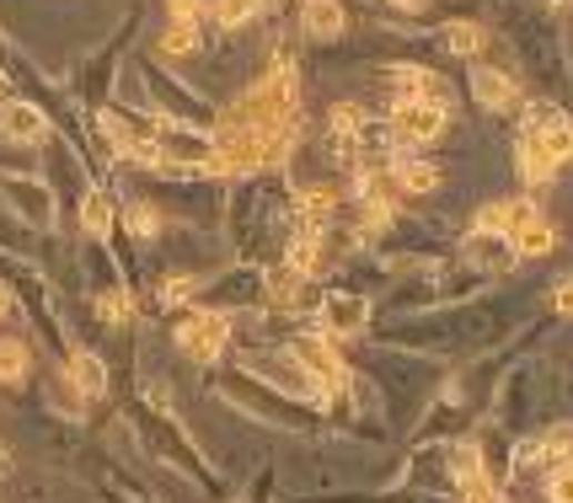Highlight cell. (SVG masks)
Instances as JSON below:
<instances>
[{"label":"cell","instance_id":"obj_1","mask_svg":"<svg viewBox=\"0 0 573 503\" xmlns=\"http://www.w3.org/2000/svg\"><path fill=\"white\" fill-rule=\"evenodd\" d=\"M178 349L193 364H214V359L225 354V343H231V322L220 316V311H193V316H182L178 322Z\"/></svg>","mask_w":573,"mask_h":503},{"label":"cell","instance_id":"obj_2","mask_svg":"<svg viewBox=\"0 0 573 503\" xmlns=\"http://www.w3.org/2000/svg\"><path fill=\"white\" fill-rule=\"evenodd\" d=\"M290 359H295L322 391H343V385H349V364L338 359L328 332H305V338H295V343H290Z\"/></svg>","mask_w":573,"mask_h":503},{"label":"cell","instance_id":"obj_3","mask_svg":"<svg viewBox=\"0 0 573 503\" xmlns=\"http://www.w3.org/2000/svg\"><path fill=\"white\" fill-rule=\"evenodd\" d=\"M392 134L402 145H429L445 134V102L440 97H413V102H396L392 108Z\"/></svg>","mask_w":573,"mask_h":503},{"label":"cell","instance_id":"obj_4","mask_svg":"<svg viewBox=\"0 0 573 503\" xmlns=\"http://www.w3.org/2000/svg\"><path fill=\"white\" fill-rule=\"evenodd\" d=\"M0 134H6L11 145H38V140L49 134V119H43V108H32V102H6Z\"/></svg>","mask_w":573,"mask_h":503},{"label":"cell","instance_id":"obj_5","mask_svg":"<svg viewBox=\"0 0 573 503\" xmlns=\"http://www.w3.org/2000/svg\"><path fill=\"white\" fill-rule=\"evenodd\" d=\"M364 322H370L364 295H328V305H322V326H328V338H354V332H364Z\"/></svg>","mask_w":573,"mask_h":503},{"label":"cell","instance_id":"obj_6","mask_svg":"<svg viewBox=\"0 0 573 503\" xmlns=\"http://www.w3.org/2000/svg\"><path fill=\"white\" fill-rule=\"evenodd\" d=\"M301 28H305V38H316V43L343 38V6H338V0H305L301 6Z\"/></svg>","mask_w":573,"mask_h":503},{"label":"cell","instance_id":"obj_7","mask_svg":"<svg viewBox=\"0 0 573 503\" xmlns=\"http://www.w3.org/2000/svg\"><path fill=\"white\" fill-rule=\"evenodd\" d=\"M472 97H478L483 108H493V113H504V108H510L520 91H514V81L504 76V70H493V64H478V70H472Z\"/></svg>","mask_w":573,"mask_h":503},{"label":"cell","instance_id":"obj_8","mask_svg":"<svg viewBox=\"0 0 573 503\" xmlns=\"http://www.w3.org/2000/svg\"><path fill=\"white\" fill-rule=\"evenodd\" d=\"M6 193L17 199V209L28 214L32 225H54V199H49L43 182H6Z\"/></svg>","mask_w":573,"mask_h":503},{"label":"cell","instance_id":"obj_9","mask_svg":"<svg viewBox=\"0 0 573 503\" xmlns=\"http://www.w3.org/2000/svg\"><path fill=\"white\" fill-rule=\"evenodd\" d=\"M510 247H514V258H546V252L557 247V237H552V225H546V220L531 214V220H520V225H514Z\"/></svg>","mask_w":573,"mask_h":503},{"label":"cell","instance_id":"obj_10","mask_svg":"<svg viewBox=\"0 0 573 503\" xmlns=\"http://www.w3.org/2000/svg\"><path fill=\"white\" fill-rule=\"evenodd\" d=\"M520 178L536 182V188L557 178V161L542 150V140H536V134H520Z\"/></svg>","mask_w":573,"mask_h":503},{"label":"cell","instance_id":"obj_11","mask_svg":"<svg viewBox=\"0 0 573 503\" xmlns=\"http://www.w3.org/2000/svg\"><path fill=\"white\" fill-rule=\"evenodd\" d=\"M263 290H269V305H301L305 300V273L301 268H273L269 279H263Z\"/></svg>","mask_w":573,"mask_h":503},{"label":"cell","instance_id":"obj_12","mask_svg":"<svg viewBox=\"0 0 573 503\" xmlns=\"http://www.w3.org/2000/svg\"><path fill=\"white\" fill-rule=\"evenodd\" d=\"M70 385L87 391V396H102V391H108V364H102L97 354H87V349L70 354Z\"/></svg>","mask_w":573,"mask_h":503},{"label":"cell","instance_id":"obj_13","mask_svg":"<svg viewBox=\"0 0 573 503\" xmlns=\"http://www.w3.org/2000/svg\"><path fill=\"white\" fill-rule=\"evenodd\" d=\"M392 178H396V188H408V193H429V188L440 182V172H434L429 161H419V155H392Z\"/></svg>","mask_w":573,"mask_h":503},{"label":"cell","instance_id":"obj_14","mask_svg":"<svg viewBox=\"0 0 573 503\" xmlns=\"http://www.w3.org/2000/svg\"><path fill=\"white\" fill-rule=\"evenodd\" d=\"M273 0H214V22L220 28H247L252 17H263Z\"/></svg>","mask_w":573,"mask_h":503},{"label":"cell","instance_id":"obj_15","mask_svg":"<svg viewBox=\"0 0 573 503\" xmlns=\"http://www.w3.org/2000/svg\"><path fill=\"white\" fill-rule=\"evenodd\" d=\"M199 43H204V28H193V22H167V32H161V54H172V60L193 54Z\"/></svg>","mask_w":573,"mask_h":503},{"label":"cell","instance_id":"obj_16","mask_svg":"<svg viewBox=\"0 0 573 503\" xmlns=\"http://www.w3.org/2000/svg\"><path fill=\"white\" fill-rule=\"evenodd\" d=\"M28 343L22 338H0V385H17L28 375Z\"/></svg>","mask_w":573,"mask_h":503},{"label":"cell","instance_id":"obj_17","mask_svg":"<svg viewBox=\"0 0 573 503\" xmlns=\"http://www.w3.org/2000/svg\"><path fill=\"white\" fill-rule=\"evenodd\" d=\"M445 43H451V54H483L487 28H478V22H451V28H445Z\"/></svg>","mask_w":573,"mask_h":503},{"label":"cell","instance_id":"obj_18","mask_svg":"<svg viewBox=\"0 0 573 503\" xmlns=\"http://www.w3.org/2000/svg\"><path fill=\"white\" fill-rule=\"evenodd\" d=\"M81 225H87L91 237H108V231H113V204H108L102 193H87V209H81Z\"/></svg>","mask_w":573,"mask_h":503},{"label":"cell","instance_id":"obj_19","mask_svg":"<svg viewBox=\"0 0 573 503\" xmlns=\"http://www.w3.org/2000/svg\"><path fill=\"white\" fill-rule=\"evenodd\" d=\"M546 499L552 503H573V466H557L546 476Z\"/></svg>","mask_w":573,"mask_h":503},{"label":"cell","instance_id":"obj_20","mask_svg":"<svg viewBox=\"0 0 573 503\" xmlns=\"http://www.w3.org/2000/svg\"><path fill=\"white\" fill-rule=\"evenodd\" d=\"M172 22H193V28H204V0H172Z\"/></svg>","mask_w":573,"mask_h":503},{"label":"cell","instance_id":"obj_21","mask_svg":"<svg viewBox=\"0 0 573 503\" xmlns=\"http://www.w3.org/2000/svg\"><path fill=\"white\" fill-rule=\"evenodd\" d=\"M129 225H134L140 237H155V231H161V220H155V209H145V204H134V209H129Z\"/></svg>","mask_w":573,"mask_h":503},{"label":"cell","instance_id":"obj_22","mask_svg":"<svg viewBox=\"0 0 573 503\" xmlns=\"http://www.w3.org/2000/svg\"><path fill=\"white\" fill-rule=\"evenodd\" d=\"M102 316H108V322H129V316H134V305H129V295H108L102 300Z\"/></svg>","mask_w":573,"mask_h":503},{"label":"cell","instance_id":"obj_23","mask_svg":"<svg viewBox=\"0 0 573 503\" xmlns=\"http://www.w3.org/2000/svg\"><path fill=\"white\" fill-rule=\"evenodd\" d=\"M552 305H557V311H573V279H557V290H552Z\"/></svg>","mask_w":573,"mask_h":503},{"label":"cell","instance_id":"obj_24","mask_svg":"<svg viewBox=\"0 0 573 503\" xmlns=\"http://www.w3.org/2000/svg\"><path fill=\"white\" fill-rule=\"evenodd\" d=\"M396 11H423V6H429V0H392Z\"/></svg>","mask_w":573,"mask_h":503},{"label":"cell","instance_id":"obj_25","mask_svg":"<svg viewBox=\"0 0 573 503\" xmlns=\"http://www.w3.org/2000/svg\"><path fill=\"white\" fill-rule=\"evenodd\" d=\"M6 311H11V290L0 284V316H6Z\"/></svg>","mask_w":573,"mask_h":503}]
</instances>
